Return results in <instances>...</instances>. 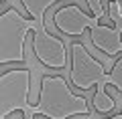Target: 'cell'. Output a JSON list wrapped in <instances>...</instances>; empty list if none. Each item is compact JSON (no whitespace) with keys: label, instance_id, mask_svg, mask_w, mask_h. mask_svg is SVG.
<instances>
[{"label":"cell","instance_id":"obj_1","mask_svg":"<svg viewBox=\"0 0 122 119\" xmlns=\"http://www.w3.org/2000/svg\"><path fill=\"white\" fill-rule=\"evenodd\" d=\"M35 117L45 119H69L73 115H90V103L69 89L65 77L45 75L41 79L39 101L29 105Z\"/></svg>","mask_w":122,"mask_h":119},{"label":"cell","instance_id":"obj_2","mask_svg":"<svg viewBox=\"0 0 122 119\" xmlns=\"http://www.w3.org/2000/svg\"><path fill=\"white\" fill-rule=\"evenodd\" d=\"M39 26L37 20H26L16 8L0 12V65L25 63V43L29 32Z\"/></svg>","mask_w":122,"mask_h":119},{"label":"cell","instance_id":"obj_3","mask_svg":"<svg viewBox=\"0 0 122 119\" xmlns=\"http://www.w3.org/2000/svg\"><path fill=\"white\" fill-rule=\"evenodd\" d=\"M30 71L29 69H10L0 75V119L12 113H25L29 109Z\"/></svg>","mask_w":122,"mask_h":119},{"label":"cell","instance_id":"obj_4","mask_svg":"<svg viewBox=\"0 0 122 119\" xmlns=\"http://www.w3.org/2000/svg\"><path fill=\"white\" fill-rule=\"evenodd\" d=\"M71 85L79 91H87L92 87H106L108 73L104 65L86 48V44L73 43L71 44V71H69Z\"/></svg>","mask_w":122,"mask_h":119},{"label":"cell","instance_id":"obj_5","mask_svg":"<svg viewBox=\"0 0 122 119\" xmlns=\"http://www.w3.org/2000/svg\"><path fill=\"white\" fill-rule=\"evenodd\" d=\"M33 53L49 69L67 67V47L61 38L53 36L45 24H39L33 30Z\"/></svg>","mask_w":122,"mask_h":119},{"label":"cell","instance_id":"obj_6","mask_svg":"<svg viewBox=\"0 0 122 119\" xmlns=\"http://www.w3.org/2000/svg\"><path fill=\"white\" fill-rule=\"evenodd\" d=\"M53 24L65 36H81L87 28H94L96 24H100V20L96 16H87L77 4H67L55 10Z\"/></svg>","mask_w":122,"mask_h":119},{"label":"cell","instance_id":"obj_7","mask_svg":"<svg viewBox=\"0 0 122 119\" xmlns=\"http://www.w3.org/2000/svg\"><path fill=\"white\" fill-rule=\"evenodd\" d=\"M120 30L122 28H114V26H106V24H96L94 28H90V40L106 57H114V55H118L122 51Z\"/></svg>","mask_w":122,"mask_h":119},{"label":"cell","instance_id":"obj_8","mask_svg":"<svg viewBox=\"0 0 122 119\" xmlns=\"http://www.w3.org/2000/svg\"><path fill=\"white\" fill-rule=\"evenodd\" d=\"M55 2H61V0H20V4L25 6V10L29 12V16L33 18V20H37L39 24H45V12H47Z\"/></svg>","mask_w":122,"mask_h":119},{"label":"cell","instance_id":"obj_9","mask_svg":"<svg viewBox=\"0 0 122 119\" xmlns=\"http://www.w3.org/2000/svg\"><path fill=\"white\" fill-rule=\"evenodd\" d=\"M114 107H116V103H114V99L108 95L106 87H98L96 93H94V109H96L98 113H112Z\"/></svg>","mask_w":122,"mask_h":119},{"label":"cell","instance_id":"obj_10","mask_svg":"<svg viewBox=\"0 0 122 119\" xmlns=\"http://www.w3.org/2000/svg\"><path fill=\"white\" fill-rule=\"evenodd\" d=\"M106 87H114V89L122 91V57L118 61H114V67L106 79Z\"/></svg>","mask_w":122,"mask_h":119},{"label":"cell","instance_id":"obj_11","mask_svg":"<svg viewBox=\"0 0 122 119\" xmlns=\"http://www.w3.org/2000/svg\"><path fill=\"white\" fill-rule=\"evenodd\" d=\"M87 6H90L92 10V16H96L98 20H102V16H104V6H102V0H86Z\"/></svg>","mask_w":122,"mask_h":119},{"label":"cell","instance_id":"obj_12","mask_svg":"<svg viewBox=\"0 0 122 119\" xmlns=\"http://www.w3.org/2000/svg\"><path fill=\"white\" fill-rule=\"evenodd\" d=\"M20 119H37V117L33 115V111H30V109H25V117H20Z\"/></svg>","mask_w":122,"mask_h":119},{"label":"cell","instance_id":"obj_13","mask_svg":"<svg viewBox=\"0 0 122 119\" xmlns=\"http://www.w3.org/2000/svg\"><path fill=\"white\" fill-rule=\"evenodd\" d=\"M110 119H122V113L120 115H114V117H110Z\"/></svg>","mask_w":122,"mask_h":119},{"label":"cell","instance_id":"obj_14","mask_svg":"<svg viewBox=\"0 0 122 119\" xmlns=\"http://www.w3.org/2000/svg\"><path fill=\"white\" fill-rule=\"evenodd\" d=\"M0 2H4V0H0Z\"/></svg>","mask_w":122,"mask_h":119}]
</instances>
